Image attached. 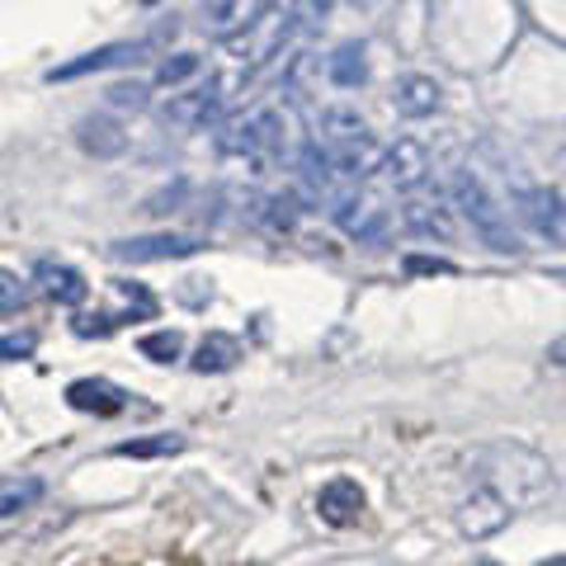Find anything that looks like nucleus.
Returning <instances> with one entry per match:
<instances>
[{
    "label": "nucleus",
    "mask_w": 566,
    "mask_h": 566,
    "mask_svg": "<svg viewBox=\"0 0 566 566\" xmlns=\"http://www.w3.org/2000/svg\"><path fill=\"white\" fill-rule=\"evenodd\" d=\"M218 151L227 156V161L241 156V161L251 166V175H264L279 161H297L303 137H297L293 109H283V104H264V109H255L251 118H237L232 128L218 137Z\"/></svg>",
    "instance_id": "nucleus-1"
},
{
    "label": "nucleus",
    "mask_w": 566,
    "mask_h": 566,
    "mask_svg": "<svg viewBox=\"0 0 566 566\" xmlns=\"http://www.w3.org/2000/svg\"><path fill=\"white\" fill-rule=\"evenodd\" d=\"M476 472H482L476 486H486L510 515H515V510H534L553 495V468H547V458L524 449V444L486 449L482 458H476Z\"/></svg>",
    "instance_id": "nucleus-2"
},
{
    "label": "nucleus",
    "mask_w": 566,
    "mask_h": 566,
    "mask_svg": "<svg viewBox=\"0 0 566 566\" xmlns=\"http://www.w3.org/2000/svg\"><path fill=\"white\" fill-rule=\"evenodd\" d=\"M449 189H453L458 212H463V218L472 222V232L482 237V245H491L495 255H520L524 251L520 232L510 227V208H501V199H495V193L482 185V175L468 170V166H458Z\"/></svg>",
    "instance_id": "nucleus-3"
},
{
    "label": "nucleus",
    "mask_w": 566,
    "mask_h": 566,
    "mask_svg": "<svg viewBox=\"0 0 566 566\" xmlns=\"http://www.w3.org/2000/svg\"><path fill=\"white\" fill-rule=\"evenodd\" d=\"M241 85H245V71L241 76H208V85H193V91H185V95H170L161 118L175 123V128H185V133H199V128L218 123L227 109H232V91H241Z\"/></svg>",
    "instance_id": "nucleus-4"
},
{
    "label": "nucleus",
    "mask_w": 566,
    "mask_h": 566,
    "mask_svg": "<svg viewBox=\"0 0 566 566\" xmlns=\"http://www.w3.org/2000/svg\"><path fill=\"white\" fill-rule=\"evenodd\" d=\"M335 227H340L345 237L354 241H382L387 237V227H392V208H387L378 193H345V199H335Z\"/></svg>",
    "instance_id": "nucleus-5"
},
{
    "label": "nucleus",
    "mask_w": 566,
    "mask_h": 566,
    "mask_svg": "<svg viewBox=\"0 0 566 566\" xmlns=\"http://www.w3.org/2000/svg\"><path fill=\"white\" fill-rule=\"evenodd\" d=\"M203 251V237L193 232H151V237H128L114 241L109 255L123 264H151V260H189Z\"/></svg>",
    "instance_id": "nucleus-6"
},
{
    "label": "nucleus",
    "mask_w": 566,
    "mask_h": 566,
    "mask_svg": "<svg viewBox=\"0 0 566 566\" xmlns=\"http://www.w3.org/2000/svg\"><path fill=\"white\" fill-rule=\"evenodd\" d=\"M378 170L387 175V185H392V189L416 193L424 180H430V151H424L416 137H397L392 147H382Z\"/></svg>",
    "instance_id": "nucleus-7"
},
{
    "label": "nucleus",
    "mask_w": 566,
    "mask_h": 566,
    "mask_svg": "<svg viewBox=\"0 0 566 566\" xmlns=\"http://www.w3.org/2000/svg\"><path fill=\"white\" fill-rule=\"evenodd\" d=\"M270 10L274 0H203V29L212 39H237V33L255 29Z\"/></svg>",
    "instance_id": "nucleus-8"
},
{
    "label": "nucleus",
    "mask_w": 566,
    "mask_h": 566,
    "mask_svg": "<svg viewBox=\"0 0 566 566\" xmlns=\"http://www.w3.org/2000/svg\"><path fill=\"white\" fill-rule=\"evenodd\" d=\"M505 524H510V510L495 501L486 486H476L468 501L458 505V528H463L468 538H491V534H501Z\"/></svg>",
    "instance_id": "nucleus-9"
},
{
    "label": "nucleus",
    "mask_w": 566,
    "mask_h": 566,
    "mask_svg": "<svg viewBox=\"0 0 566 566\" xmlns=\"http://www.w3.org/2000/svg\"><path fill=\"white\" fill-rule=\"evenodd\" d=\"M316 515H322L326 524L345 528L364 515V486L354 482V476H335V482L322 486V495H316Z\"/></svg>",
    "instance_id": "nucleus-10"
},
{
    "label": "nucleus",
    "mask_w": 566,
    "mask_h": 566,
    "mask_svg": "<svg viewBox=\"0 0 566 566\" xmlns=\"http://www.w3.org/2000/svg\"><path fill=\"white\" fill-rule=\"evenodd\" d=\"M66 406L71 411H91V416H118L128 406V392L109 378H76L66 387Z\"/></svg>",
    "instance_id": "nucleus-11"
},
{
    "label": "nucleus",
    "mask_w": 566,
    "mask_h": 566,
    "mask_svg": "<svg viewBox=\"0 0 566 566\" xmlns=\"http://www.w3.org/2000/svg\"><path fill=\"white\" fill-rule=\"evenodd\" d=\"M326 156H331V170L335 175H345V180H368V175L378 170V161H382V147L374 137H349V142H335V147H322Z\"/></svg>",
    "instance_id": "nucleus-12"
},
{
    "label": "nucleus",
    "mask_w": 566,
    "mask_h": 566,
    "mask_svg": "<svg viewBox=\"0 0 566 566\" xmlns=\"http://www.w3.org/2000/svg\"><path fill=\"white\" fill-rule=\"evenodd\" d=\"M142 52H147V43H109V48L85 52V57H76V62L52 66L48 81H81V76H91V71H109V66H123V62H137Z\"/></svg>",
    "instance_id": "nucleus-13"
},
{
    "label": "nucleus",
    "mask_w": 566,
    "mask_h": 566,
    "mask_svg": "<svg viewBox=\"0 0 566 566\" xmlns=\"http://www.w3.org/2000/svg\"><path fill=\"white\" fill-rule=\"evenodd\" d=\"M33 279H39L43 293L57 297L62 307H81L85 293H91V283L81 279V270H71V264H62V260H39L33 264Z\"/></svg>",
    "instance_id": "nucleus-14"
},
{
    "label": "nucleus",
    "mask_w": 566,
    "mask_h": 566,
    "mask_svg": "<svg viewBox=\"0 0 566 566\" xmlns=\"http://www.w3.org/2000/svg\"><path fill=\"white\" fill-rule=\"evenodd\" d=\"M392 104L401 118H430L439 104H444V91H439L434 76H401L392 91Z\"/></svg>",
    "instance_id": "nucleus-15"
},
{
    "label": "nucleus",
    "mask_w": 566,
    "mask_h": 566,
    "mask_svg": "<svg viewBox=\"0 0 566 566\" xmlns=\"http://www.w3.org/2000/svg\"><path fill=\"white\" fill-rule=\"evenodd\" d=\"M76 142H81V151L99 156V161H109V156L128 151V133H123L114 118H104V114L81 118V123H76Z\"/></svg>",
    "instance_id": "nucleus-16"
},
{
    "label": "nucleus",
    "mask_w": 566,
    "mask_h": 566,
    "mask_svg": "<svg viewBox=\"0 0 566 566\" xmlns=\"http://www.w3.org/2000/svg\"><path fill=\"white\" fill-rule=\"evenodd\" d=\"M520 212L534 222V232L562 245V193L557 189H524L520 193Z\"/></svg>",
    "instance_id": "nucleus-17"
},
{
    "label": "nucleus",
    "mask_w": 566,
    "mask_h": 566,
    "mask_svg": "<svg viewBox=\"0 0 566 566\" xmlns=\"http://www.w3.org/2000/svg\"><path fill=\"white\" fill-rule=\"evenodd\" d=\"M237 359H241V340H237V335L208 331L189 364H193V374H227V368H237Z\"/></svg>",
    "instance_id": "nucleus-18"
},
{
    "label": "nucleus",
    "mask_w": 566,
    "mask_h": 566,
    "mask_svg": "<svg viewBox=\"0 0 566 566\" xmlns=\"http://www.w3.org/2000/svg\"><path fill=\"white\" fill-rule=\"evenodd\" d=\"M326 76L331 85H340V91H359L368 85V62H364V43H340L326 57Z\"/></svg>",
    "instance_id": "nucleus-19"
},
{
    "label": "nucleus",
    "mask_w": 566,
    "mask_h": 566,
    "mask_svg": "<svg viewBox=\"0 0 566 566\" xmlns=\"http://www.w3.org/2000/svg\"><path fill=\"white\" fill-rule=\"evenodd\" d=\"M401 227L406 232H416V237H449L453 232L449 212L439 203H424V199H406L401 203Z\"/></svg>",
    "instance_id": "nucleus-20"
},
{
    "label": "nucleus",
    "mask_w": 566,
    "mask_h": 566,
    "mask_svg": "<svg viewBox=\"0 0 566 566\" xmlns=\"http://www.w3.org/2000/svg\"><path fill=\"white\" fill-rule=\"evenodd\" d=\"M39 495H43L39 476H0V520H10V515H20V510H29Z\"/></svg>",
    "instance_id": "nucleus-21"
},
{
    "label": "nucleus",
    "mask_w": 566,
    "mask_h": 566,
    "mask_svg": "<svg viewBox=\"0 0 566 566\" xmlns=\"http://www.w3.org/2000/svg\"><path fill=\"white\" fill-rule=\"evenodd\" d=\"M364 118L349 114V109H326L322 114V133H316V147H335V142H349V137H364Z\"/></svg>",
    "instance_id": "nucleus-22"
},
{
    "label": "nucleus",
    "mask_w": 566,
    "mask_h": 566,
    "mask_svg": "<svg viewBox=\"0 0 566 566\" xmlns=\"http://www.w3.org/2000/svg\"><path fill=\"white\" fill-rule=\"evenodd\" d=\"M185 449V434H151V439H123L114 449L118 458H170Z\"/></svg>",
    "instance_id": "nucleus-23"
},
{
    "label": "nucleus",
    "mask_w": 566,
    "mask_h": 566,
    "mask_svg": "<svg viewBox=\"0 0 566 566\" xmlns=\"http://www.w3.org/2000/svg\"><path fill=\"white\" fill-rule=\"evenodd\" d=\"M137 349L147 354V359H156V364H175L185 354V335L180 331H151V335H142L137 340Z\"/></svg>",
    "instance_id": "nucleus-24"
},
{
    "label": "nucleus",
    "mask_w": 566,
    "mask_h": 566,
    "mask_svg": "<svg viewBox=\"0 0 566 566\" xmlns=\"http://www.w3.org/2000/svg\"><path fill=\"white\" fill-rule=\"evenodd\" d=\"M260 222L274 227V232H293L297 199H289V193H270V199H260Z\"/></svg>",
    "instance_id": "nucleus-25"
},
{
    "label": "nucleus",
    "mask_w": 566,
    "mask_h": 566,
    "mask_svg": "<svg viewBox=\"0 0 566 566\" xmlns=\"http://www.w3.org/2000/svg\"><path fill=\"white\" fill-rule=\"evenodd\" d=\"M118 293L128 297V316H123V322H147V316H156V297L147 293V283L123 279V283H118Z\"/></svg>",
    "instance_id": "nucleus-26"
},
{
    "label": "nucleus",
    "mask_w": 566,
    "mask_h": 566,
    "mask_svg": "<svg viewBox=\"0 0 566 566\" xmlns=\"http://www.w3.org/2000/svg\"><path fill=\"white\" fill-rule=\"evenodd\" d=\"M147 85H142V81H123V85H114V91H109V109H147Z\"/></svg>",
    "instance_id": "nucleus-27"
},
{
    "label": "nucleus",
    "mask_w": 566,
    "mask_h": 566,
    "mask_svg": "<svg viewBox=\"0 0 566 566\" xmlns=\"http://www.w3.org/2000/svg\"><path fill=\"white\" fill-rule=\"evenodd\" d=\"M331 10H335V0H293V14H289V20H293L297 29H316Z\"/></svg>",
    "instance_id": "nucleus-28"
},
{
    "label": "nucleus",
    "mask_w": 566,
    "mask_h": 566,
    "mask_svg": "<svg viewBox=\"0 0 566 566\" xmlns=\"http://www.w3.org/2000/svg\"><path fill=\"white\" fill-rule=\"evenodd\" d=\"M193 71H199V57H193V52H180V57H166V62H161L156 81H161V85H180V81L193 76Z\"/></svg>",
    "instance_id": "nucleus-29"
},
{
    "label": "nucleus",
    "mask_w": 566,
    "mask_h": 566,
    "mask_svg": "<svg viewBox=\"0 0 566 566\" xmlns=\"http://www.w3.org/2000/svg\"><path fill=\"white\" fill-rule=\"evenodd\" d=\"M33 331H14V335H0V364H10V359H29L33 354Z\"/></svg>",
    "instance_id": "nucleus-30"
},
{
    "label": "nucleus",
    "mask_w": 566,
    "mask_h": 566,
    "mask_svg": "<svg viewBox=\"0 0 566 566\" xmlns=\"http://www.w3.org/2000/svg\"><path fill=\"white\" fill-rule=\"evenodd\" d=\"M14 307H24V283L10 270H0V312H14Z\"/></svg>",
    "instance_id": "nucleus-31"
},
{
    "label": "nucleus",
    "mask_w": 566,
    "mask_h": 566,
    "mask_svg": "<svg viewBox=\"0 0 566 566\" xmlns=\"http://www.w3.org/2000/svg\"><path fill=\"white\" fill-rule=\"evenodd\" d=\"M406 274L411 279H420V274H453V264L439 260V255H406Z\"/></svg>",
    "instance_id": "nucleus-32"
},
{
    "label": "nucleus",
    "mask_w": 566,
    "mask_h": 566,
    "mask_svg": "<svg viewBox=\"0 0 566 566\" xmlns=\"http://www.w3.org/2000/svg\"><path fill=\"white\" fill-rule=\"evenodd\" d=\"M118 326V316H104V312H95V316H76V322H71V331L76 335H109Z\"/></svg>",
    "instance_id": "nucleus-33"
},
{
    "label": "nucleus",
    "mask_w": 566,
    "mask_h": 566,
    "mask_svg": "<svg viewBox=\"0 0 566 566\" xmlns=\"http://www.w3.org/2000/svg\"><path fill=\"white\" fill-rule=\"evenodd\" d=\"M543 566H562V557H553V562H543Z\"/></svg>",
    "instance_id": "nucleus-34"
},
{
    "label": "nucleus",
    "mask_w": 566,
    "mask_h": 566,
    "mask_svg": "<svg viewBox=\"0 0 566 566\" xmlns=\"http://www.w3.org/2000/svg\"><path fill=\"white\" fill-rule=\"evenodd\" d=\"M142 6H156V0H142Z\"/></svg>",
    "instance_id": "nucleus-35"
}]
</instances>
